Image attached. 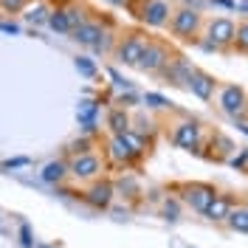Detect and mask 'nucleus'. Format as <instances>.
<instances>
[{
	"instance_id": "18",
	"label": "nucleus",
	"mask_w": 248,
	"mask_h": 248,
	"mask_svg": "<svg viewBox=\"0 0 248 248\" xmlns=\"http://www.w3.org/2000/svg\"><path fill=\"white\" fill-rule=\"evenodd\" d=\"M108 124H110V130H113V136H124V133H130V130H133V127H130V116H127L122 108L110 110Z\"/></svg>"
},
{
	"instance_id": "30",
	"label": "nucleus",
	"mask_w": 248,
	"mask_h": 248,
	"mask_svg": "<svg viewBox=\"0 0 248 248\" xmlns=\"http://www.w3.org/2000/svg\"><path fill=\"white\" fill-rule=\"evenodd\" d=\"M105 3H110V6H127V9H130L133 0H105Z\"/></svg>"
},
{
	"instance_id": "20",
	"label": "nucleus",
	"mask_w": 248,
	"mask_h": 248,
	"mask_svg": "<svg viewBox=\"0 0 248 248\" xmlns=\"http://www.w3.org/2000/svg\"><path fill=\"white\" fill-rule=\"evenodd\" d=\"M48 17H51V6L48 3H34L26 9V20H29L31 26H48Z\"/></svg>"
},
{
	"instance_id": "5",
	"label": "nucleus",
	"mask_w": 248,
	"mask_h": 248,
	"mask_svg": "<svg viewBox=\"0 0 248 248\" xmlns=\"http://www.w3.org/2000/svg\"><path fill=\"white\" fill-rule=\"evenodd\" d=\"M110 37L108 31L102 29V23L96 20H85L77 31H74V40L79 46H88V48H96V51H110Z\"/></svg>"
},
{
	"instance_id": "11",
	"label": "nucleus",
	"mask_w": 248,
	"mask_h": 248,
	"mask_svg": "<svg viewBox=\"0 0 248 248\" xmlns=\"http://www.w3.org/2000/svg\"><path fill=\"white\" fill-rule=\"evenodd\" d=\"M113 195H116V186L110 181H93L88 189H85V201L91 203L93 209H108L113 203Z\"/></svg>"
},
{
	"instance_id": "21",
	"label": "nucleus",
	"mask_w": 248,
	"mask_h": 248,
	"mask_svg": "<svg viewBox=\"0 0 248 248\" xmlns=\"http://www.w3.org/2000/svg\"><path fill=\"white\" fill-rule=\"evenodd\" d=\"M124 141L130 144V150H133L136 158L147 153V141H144V136H139V133H133V130H130V133H124Z\"/></svg>"
},
{
	"instance_id": "23",
	"label": "nucleus",
	"mask_w": 248,
	"mask_h": 248,
	"mask_svg": "<svg viewBox=\"0 0 248 248\" xmlns=\"http://www.w3.org/2000/svg\"><path fill=\"white\" fill-rule=\"evenodd\" d=\"M234 46H237V51L248 54V20L237 23V40H234Z\"/></svg>"
},
{
	"instance_id": "10",
	"label": "nucleus",
	"mask_w": 248,
	"mask_h": 248,
	"mask_svg": "<svg viewBox=\"0 0 248 248\" xmlns=\"http://www.w3.org/2000/svg\"><path fill=\"white\" fill-rule=\"evenodd\" d=\"M102 158L93 153H85V155H71V161H68V170L71 175L77 178V181H93V178H99V172H102Z\"/></svg>"
},
{
	"instance_id": "3",
	"label": "nucleus",
	"mask_w": 248,
	"mask_h": 248,
	"mask_svg": "<svg viewBox=\"0 0 248 248\" xmlns=\"http://www.w3.org/2000/svg\"><path fill=\"white\" fill-rule=\"evenodd\" d=\"M203 29V15L198 9H175L170 20V31L181 40H192L198 37Z\"/></svg>"
},
{
	"instance_id": "8",
	"label": "nucleus",
	"mask_w": 248,
	"mask_h": 248,
	"mask_svg": "<svg viewBox=\"0 0 248 248\" xmlns=\"http://www.w3.org/2000/svg\"><path fill=\"white\" fill-rule=\"evenodd\" d=\"M181 192H184V203L186 206H192V209L201 212V215H206V209H209L212 201L217 198V189L212 184H184L181 186Z\"/></svg>"
},
{
	"instance_id": "7",
	"label": "nucleus",
	"mask_w": 248,
	"mask_h": 248,
	"mask_svg": "<svg viewBox=\"0 0 248 248\" xmlns=\"http://www.w3.org/2000/svg\"><path fill=\"white\" fill-rule=\"evenodd\" d=\"M170 62H172L170 60V48L164 46V43L150 40V46H147V51H144V57H141V62L136 65V68L144 71V74H164Z\"/></svg>"
},
{
	"instance_id": "15",
	"label": "nucleus",
	"mask_w": 248,
	"mask_h": 248,
	"mask_svg": "<svg viewBox=\"0 0 248 248\" xmlns=\"http://www.w3.org/2000/svg\"><path fill=\"white\" fill-rule=\"evenodd\" d=\"M232 201L226 198V195H217L215 201H212V206L206 209V217L209 220H215V223H226L229 220V215H232Z\"/></svg>"
},
{
	"instance_id": "25",
	"label": "nucleus",
	"mask_w": 248,
	"mask_h": 248,
	"mask_svg": "<svg viewBox=\"0 0 248 248\" xmlns=\"http://www.w3.org/2000/svg\"><path fill=\"white\" fill-rule=\"evenodd\" d=\"M68 153H71V155H85V153H91V141H88V139H82V141H74Z\"/></svg>"
},
{
	"instance_id": "17",
	"label": "nucleus",
	"mask_w": 248,
	"mask_h": 248,
	"mask_svg": "<svg viewBox=\"0 0 248 248\" xmlns=\"http://www.w3.org/2000/svg\"><path fill=\"white\" fill-rule=\"evenodd\" d=\"M68 175H71L68 161H48L46 167H43V181L46 184H62Z\"/></svg>"
},
{
	"instance_id": "13",
	"label": "nucleus",
	"mask_w": 248,
	"mask_h": 248,
	"mask_svg": "<svg viewBox=\"0 0 248 248\" xmlns=\"http://www.w3.org/2000/svg\"><path fill=\"white\" fill-rule=\"evenodd\" d=\"M195 71H198V68H192L184 57H178V60H172L170 65H167L164 77H170L175 85H184V88H189V82H192V77H195Z\"/></svg>"
},
{
	"instance_id": "29",
	"label": "nucleus",
	"mask_w": 248,
	"mask_h": 248,
	"mask_svg": "<svg viewBox=\"0 0 248 248\" xmlns=\"http://www.w3.org/2000/svg\"><path fill=\"white\" fill-rule=\"evenodd\" d=\"M237 12L240 15H248V0H237Z\"/></svg>"
},
{
	"instance_id": "16",
	"label": "nucleus",
	"mask_w": 248,
	"mask_h": 248,
	"mask_svg": "<svg viewBox=\"0 0 248 248\" xmlns=\"http://www.w3.org/2000/svg\"><path fill=\"white\" fill-rule=\"evenodd\" d=\"M108 150H110V158L113 161H119V164H130L136 155H133V150H130V144L124 141V136H113L108 144Z\"/></svg>"
},
{
	"instance_id": "28",
	"label": "nucleus",
	"mask_w": 248,
	"mask_h": 248,
	"mask_svg": "<svg viewBox=\"0 0 248 248\" xmlns=\"http://www.w3.org/2000/svg\"><path fill=\"white\" fill-rule=\"evenodd\" d=\"M0 31H6V34H17L20 26H17V23H0Z\"/></svg>"
},
{
	"instance_id": "12",
	"label": "nucleus",
	"mask_w": 248,
	"mask_h": 248,
	"mask_svg": "<svg viewBox=\"0 0 248 248\" xmlns=\"http://www.w3.org/2000/svg\"><path fill=\"white\" fill-rule=\"evenodd\" d=\"M189 91L195 93L198 99L209 102V99H215V93L220 91V82H217L212 74H206V71H195V77L189 82Z\"/></svg>"
},
{
	"instance_id": "2",
	"label": "nucleus",
	"mask_w": 248,
	"mask_h": 248,
	"mask_svg": "<svg viewBox=\"0 0 248 248\" xmlns=\"http://www.w3.org/2000/svg\"><path fill=\"white\" fill-rule=\"evenodd\" d=\"M150 46V37H144L141 31H127L124 37H119V43L113 48V57L122 62V65H139L141 57H144V51Z\"/></svg>"
},
{
	"instance_id": "6",
	"label": "nucleus",
	"mask_w": 248,
	"mask_h": 248,
	"mask_svg": "<svg viewBox=\"0 0 248 248\" xmlns=\"http://www.w3.org/2000/svg\"><path fill=\"white\" fill-rule=\"evenodd\" d=\"M206 37L215 48H226V46H234L237 40V23L232 17H212L206 23Z\"/></svg>"
},
{
	"instance_id": "14",
	"label": "nucleus",
	"mask_w": 248,
	"mask_h": 248,
	"mask_svg": "<svg viewBox=\"0 0 248 248\" xmlns=\"http://www.w3.org/2000/svg\"><path fill=\"white\" fill-rule=\"evenodd\" d=\"M48 29L57 31V34H74V20H71V15H68V6H65V3H57V6H51Z\"/></svg>"
},
{
	"instance_id": "1",
	"label": "nucleus",
	"mask_w": 248,
	"mask_h": 248,
	"mask_svg": "<svg viewBox=\"0 0 248 248\" xmlns=\"http://www.w3.org/2000/svg\"><path fill=\"white\" fill-rule=\"evenodd\" d=\"M133 15L139 23H144L147 29H167L172 20V3L170 0H133L130 3Z\"/></svg>"
},
{
	"instance_id": "19",
	"label": "nucleus",
	"mask_w": 248,
	"mask_h": 248,
	"mask_svg": "<svg viewBox=\"0 0 248 248\" xmlns=\"http://www.w3.org/2000/svg\"><path fill=\"white\" fill-rule=\"evenodd\" d=\"M226 223H229L232 232L248 234V206H237V209H232V215H229Z\"/></svg>"
},
{
	"instance_id": "26",
	"label": "nucleus",
	"mask_w": 248,
	"mask_h": 248,
	"mask_svg": "<svg viewBox=\"0 0 248 248\" xmlns=\"http://www.w3.org/2000/svg\"><path fill=\"white\" fill-rule=\"evenodd\" d=\"M77 68L85 74V77H93V74H96V65H93L88 57H79V60H77Z\"/></svg>"
},
{
	"instance_id": "4",
	"label": "nucleus",
	"mask_w": 248,
	"mask_h": 248,
	"mask_svg": "<svg viewBox=\"0 0 248 248\" xmlns=\"http://www.w3.org/2000/svg\"><path fill=\"white\" fill-rule=\"evenodd\" d=\"M217 108L223 110L226 116H243L248 110V96L240 85H220L217 91Z\"/></svg>"
},
{
	"instance_id": "27",
	"label": "nucleus",
	"mask_w": 248,
	"mask_h": 248,
	"mask_svg": "<svg viewBox=\"0 0 248 248\" xmlns=\"http://www.w3.org/2000/svg\"><path fill=\"white\" fill-rule=\"evenodd\" d=\"M164 215L170 217V220H178V217H181V212H178V203H175V201H170L167 206H164Z\"/></svg>"
},
{
	"instance_id": "9",
	"label": "nucleus",
	"mask_w": 248,
	"mask_h": 248,
	"mask_svg": "<svg viewBox=\"0 0 248 248\" xmlns=\"http://www.w3.org/2000/svg\"><path fill=\"white\" fill-rule=\"evenodd\" d=\"M172 141L181 147V150H192L198 153L203 144V127L198 122H181L172 127Z\"/></svg>"
},
{
	"instance_id": "22",
	"label": "nucleus",
	"mask_w": 248,
	"mask_h": 248,
	"mask_svg": "<svg viewBox=\"0 0 248 248\" xmlns=\"http://www.w3.org/2000/svg\"><path fill=\"white\" fill-rule=\"evenodd\" d=\"M29 3L31 0H0V12L3 15H20L29 9Z\"/></svg>"
},
{
	"instance_id": "24",
	"label": "nucleus",
	"mask_w": 248,
	"mask_h": 248,
	"mask_svg": "<svg viewBox=\"0 0 248 248\" xmlns=\"http://www.w3.org/2000/svg\"><path fill=\"white\" fill-rule=\"evenodd\" d=\"M144 102L150 105V108H158V110H164V108H170V102L164 99V96H158V93H147L144 96Z\"/></svg>"
}]
</instances>
